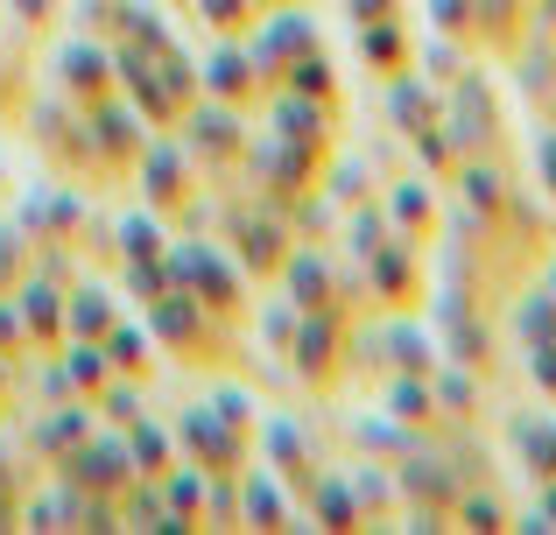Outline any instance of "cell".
<instances>
[{
  "label": "cell",
  "instance_id": "obj_1",
  "mask_svg": "<svg viewBox=\"0 0 556 535\" xmlns=\"http://www.w3.org/2000/svg\"><path fill=\"white\" fill-rule=\"evenodd\" d=\"M247 514H254V528H275V514H282V500H275V494H261V486H254V500H247Z\"/></svg>",
  "mask_w": 556,
  "mask_h": 535
},
{
  "label": "cell",
  "instance_id": "obj_2",
  "mask_svg": "<svg viewBox=\"0 0 556 535\" xmlns=\"http://www.w3.org/2000/svg\"><path fill=\"white\" fill-rule=\"evenodd\" d=\"M394 50H402V42H394V28H374V36H367V56H374V64H380V56H394Z\"/></svg>",
  "mask_w": 556,
  "mask_h": 535
},
{
  "label": "cell",
  "instance_id": "obj_3",
  "mask_svg": "<svg viewBox=\"0 0 556 535\" xmlns=\"http://www.w3.org/2000/svg\"><path fill=\"white\" fill-rule=\"evenodd\" d=\"M394 402H402V416H430V409H422V402H430L422 387H394Z\"/></svg>",
  "mask_w": 556,
  "mask_h": 535
},
{
  "label": "cell",
  "instance_id": "obj_4",
  "mask_svg": "<svg viewBox=\"0 0 556 535\" xmlns=\"http://www.w3.org/2000/svg\"><path fill=\"white\" fill-rule=\"evenodd\" d=\"M359 8H367V22H374V14L388 22V8H394V0H359Z\"/></svg>",
  "mask_w": 556,
  "mask_h": 535
}]
</instances>
